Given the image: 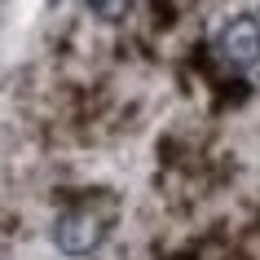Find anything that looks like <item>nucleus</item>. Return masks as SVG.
<instances>
[{
  "mask_svg": "<svg viewBox=\"0 0 260 260\" xmlns=\"http://www.w3.org/2000/svg\"><path fill=\"white\" fill-rule=\"evenodd\" d=\"M102 243H106V216H97L88 207H71L53 220V247L71 260L93 256Z\"/></svg>",
  "mask_w": 260,
  "mask_h": 260,
  "instance_id": "obj_1",
  "label": "nucleus"
},
{
  "mask_svg": "<svg viewBox=\"0 0 260 260\" xmlns=\"http://www.w3.org/2000/svg\"><path fill=\"white\" fill-rule=\"evenodd\" d=\"M216 57L230 71H251L260 62V18L256 14H234L216 31Z\"/></svg>",
  "mask_w": 260,
  "mask_h": 260,
  "instance_id": "obj_2",
  "label": "nucleus"
},
{
  "mask_svg": "<svg viewBox=\"0 0 260 260\" xmlns=\"http://www.w3.org/2000/svg\"><path fill=\"white\" fill-rule=\"evenodd\" d=\"M88 5V14L102 18V22H119V18H128V9H133V0H84Z\"/></svg>",
  "mask_w": 260,
  "mask_h": 260,
  "instance_id": "obj_3",
  "label": "nucleus"
},
{
  "mask_svg": "<svg viewBox=\"0 0 260 260\" xmlns=\"http://www.w3.org/2000/svg\"><path fill=\"white\" fill-rule=\"evenodd\" d=\"M49 5H57V0H49Z\"/></svg>",
  "mask_w": 260,
  "mask_h": 260,
  "instance_id": "obj_4",
  "label": "nucleus"
}]
</instances>
